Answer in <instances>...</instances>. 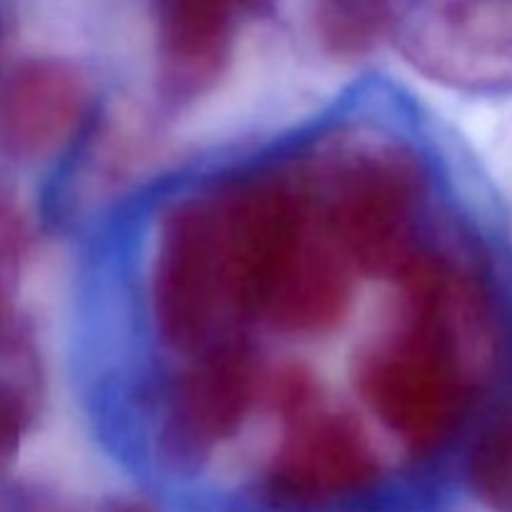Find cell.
Segmentation results:
<instances>
[{
	"label": "cell",
	"instance_id": "1",
	"mask_svg": "<svg viewBox=\"0 0 512 512\" xmlns=\"http://www.w3.org/2000/svg\"><path fill=\"white\" fill-rule=\"evenodd\" d=\"M425 195L428 178L415 155L368 150L338 170L320 218L358 273L395 278L420 250Z\"/></svg>",
	"mask_w": 512,
	"mask_h": 512
},
{
	"label": "cell",
	"instance_id": "2",
	"mask_svg": "<svg viewBox=\"0 0 512 512\" xmlns=\"http://www.w3.org/2000/svg\"><path fill=\"white\" fill-rule=\"evenodd\" d=\"M150 305L165 345L195 353L230 313V285L215 200L175 203L160 223L150 270Z\"/></svg>",
	"mask_w": 512,
	"mask_h": 512
},
{
	"label": "cell",
	"instance_id": "3",
	"mask_svg": "<svg viewBox=\"0 0 512 512\" xmlns=\"http://www.w3.org/2000/svg\"><path fill=\"white\" fill-rule=\"evenodd\" d=\"M235 318H263L270 290L318 215L305 190L258 175L215 200Z\"/></svg>",
	"mask_w": 512,
	"mask_h": 512
},
{
	"label": "cell",
	"instance_id": "4",
	"mask_svg": "<svg viewBox=\"0 0 512 512\" xmlns=\"http://www.w3.org/2000/svg\"><path fill=\"white\" fill-rule=\"evenodd\" d=\"M258 398V363L243 343H210L175 378L163 420L165 458L193 470L240 433Z\"/></svg>",
	"mask_w": 512,
	"mask_h": 512
},
{
	"label": "cell",
	"instance_id": "5",
	"mask_svg": "<svg viewBox=\"0 0 512 512\" xmlns=\"http://www.w3.org/2000/svg\"><path fill=\"white\" fill-rule=\"evenodd\" d=\"M290 423V433L265 475V488L275 503L303 510L328 508L360 498L378 485V455L353 418L310 408Z\"/></svg>",
	"mask_w": 512,
	"mask_h": 512
},
{
	"label": "cell",
	"instance_id": "6",
	"mask_svg": "<svg viewBox=\"0 0 512 512\" xmlns=\"http://www.w3.org/2000/svg\"><path fill=\"white\" fill-rule=\"evenodd\" d=\"M270 0H158V73L170 100H193L230 68L235 28Z\"/></svg>",
	"mask_w": 512,
	"mask_h": 512
},
{
	"label": "cell",
	"instance_id": "7",
	"mask_svg": "<svg viewBox=\"0 0 512 512\" xmlns=\"http://www.w3.org/2000/svg\"><path fill=\"white\" fill-rule=\"evenodd\" d=\"M90 113L88 80L55 58L28 60L0 98V138L15 158H48L73 140Z\"/></svg>",
	"mask_w": 512,
	"mask_h": 512
},
{
	"label": "cell",
	"instance_id": "8",
	"mask_svg": "<svg viewBox=\"0 0 512 512\" xmlns=\"http://www.w3.org/2000/svg\"><path fill=\"white\" fill-rule=\"evenodd\" d=\"M353 263L318 215L315 225L270 290L263 318L288 335H325L353 305Z\"/></svg>",
	"mask_w": 512,
	"mask_h": 512
},
{
	"label": "cell",
	"instance_id": "9",
	"mask_svg": "<svg viewBox=\"0 0 512 512\" xmlns=\"http://www.w3.org/2000/svg\"><path fill=\"white\" fill-rule=\"evenodd\" d=\"M390 0H313V33L340 60L363 58L388 33Z\"/></svg>",
	"mask_w": 512,
	"mask_h": 512
},
{
	"label": "cell",
	"instance_id": "10",
	"mask_svg": "<svg viewBox=\"0 0 512 512\" xmlns=\"http://www.w3.org/2000/svg\"><path fill=\"white\" fill-rule=\"evenodd\" d=\"M475 498L493 512H512V420H498L480 433L465 465Z\"/></svg>",
	"mask_w": 512,
	"mask_h": 512
},
{
	"label": "cell",
	"instance_id": "11",
	"mask_svg": "<svg viewBox=\"0 0 512 512\" xmlns=\"http://www.w3.org/2000/svg\"><path fill=\"white\" fill-rule=\"evenodd\" d=\"M28 428V405L10 383L0 380V475L13 463Z\"/></svg>",
	"mask_w": 512,
	"mask_h": 512
},
{
	"label": "cell",
	"instance_id": "12",
	"mask_svg": "<svg viewBox=\"0 0 512 512\" xmlns=\"http://www.w3.org/2000/svg\"><path fill=\"white\" fill-rule=\"evenodd\" d=\"M8 330H10V315H8V308H5L3 295H0V345H3L5 338H8Z\"/></svg>",
	"mask_w": 512,
	"mask_h": 512
},
{
	"label": "cell",
	"instance_id": "13",
	"mask_svg": "<svg viewBox=\"0 0 512 512\" xmlns=\"http://www.w3.org/2000/svg\"><path fill=\"white\" fill-rule=\"evenodd\" d=\"M110 512H153L148 508V505L143 503H115Z\"/></svg>",
	"mask_w": 512,
	"mask_h": 512
}]
</instances>
